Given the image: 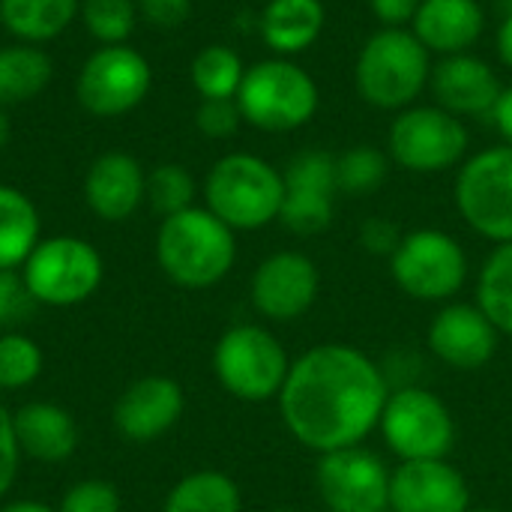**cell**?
<instances>
[{"instance_id":"f546056e","label":"cell","mask_w":512,"mask_h":512,"mask_svg":"<svg viewBox=\"0 0 512 512\" xmlns=\"http://www.w3.org/2000/svg\"><path fill=\"white\" fill-rule=\"evenodd\" d=\"M84 30L102 45H123L138 21L135 0H81Z\"/></svg>"},{"instance_id":"6da1fadb","label":"cell","mask_w":512,"mask_h":512,"mask_svg":"<svg viewBox=\"0 0 512 512\" xmlns=\"http://www.w3.org/2000/svg\"><path fill=\"white\" fill-rule=\"evenodd\" d=\"M390 399L387 375L360 348L327 342L288 369L279 411L297 444L318 456L363 447Z\"/></svg>"},{"instance_id":"ffe728a7","label":"cell","mask_w":512,"mask_h":512,"mask_svg":"<svg viewBox=\"0 0 512 512\" xmlns=\"http://www.w3.org/2000/svg\"><path fill=\"white\" fill-rule=\"evenodd\" d=\"M411 33L429 54H465L486 33V9L480 0H423L411 21Z\"/></svg>"},{"instance_id":"e0dca14e","label":"cell","mask_w":512,"mask_h":512,"mask_svg":"<svg viewBox=\"0 0 512 512\" xmlns=\"http://www.w3.org/2000/svg\"><path fill=\"white\" fill-rule=\"evenodd\" d=\"M468 480L447 459L402 462L390 474L393 512H468Z\"/></svg>"},{"instance_id":"30bf717a","label":"cell","mask_w":512,"mask_h":512,"mask_svg":"<svg viewBox=\"0 0 512 512\" xmlns=\"http://www.w3.org/2000/svg\"><path fill=\"white\" fill-rule=\"evenodd\" d=\"M396 285L423 303H444L456 297L468 279V255L462 243L438 228L408 231L390 255Z\"/></svg>"},{"instance_id":"d6a6232c","label":"cell","mask_w":512,"mask_h":512,"mask_svg":"<svg viewBox=\"0 0 512 512\" xmlns=\"http://www.w3.org/2000/svg\"><path fill=\"white\" fill-rule=\"evenodd\" d=\"M282 180L288 192H315L336 198V156L327 150H300L297 156H291L288 168L282 171Z\"/></svg>"},{"instance_id":"f1b7e54d","label":"cell","mask_w":512,"mask_h":512,"mask_svg":"<svg viewBox=\"0 0 512 512\" xmlns=\"http://www.w3.org/2000/svg\"><path fill=\"white\" fill-rule=\"evenodd\" d=\"M387 174H390V156L372 144H357L336 156V183L339 192L345 195L354 198L372 195L384 186Z\"/></svg>"},{"instance_id":"7402d4cb","label":"cell","mask_w":512,"mask_h":512,"mask_svg":"<svg viewBox=\"0 0 512 512\" xmlns=\"http://www.w3.org/2000/svg\"><path fill=\"white\" fill-rule=\"evenodd\" d=\"M327 24L321 0H267L258 18V30L273 57H297L309 51Z\"/></svg>"},{"instance_id":"bcb514c9","label":"cell","mask_w":512,"mask_h":512,"mask_svg":"<svg viewBox=\"0 0 512 512\" xmlns=\"http://www.w3.org/2000/svg\"><path fill=\"white\" fill-rule=\"evenodd\" d=\"M501 9H504V15H510V12H512V0H501Z\"/></svg>"},{"instance_id":"5bb4252c","label":"cell","mask_w":512,"mask_h":512,"mask_svg":"<svg viewBox=\"0 0 512 512\" xmlns=\"http://www.w3.org/2000/svg\"><path fill=\"white\" fill-rule=\"evenodd\" d=\"M318 288H321V273L315 261L303 252L285 249L267 255L255 267L249 297L258 315H264L267 321L288 324L312 309Z\"/></svg>"},{"instance_id":"ac0fdd59","label":"cell","mask_w":512,"mask_h":512,"mask_svg":"<svg viewBox=\"0 0 512 512\" xmlns=\"http://www.w3.org/2000/svg\"><path fill=\"white\" fill-rule=\"evenodd\" d=\"M183 408H186L183 387L174 378L147 375L132 381L120 393L114 405V426L126 441L150 444L177 426Z\"/></svg>"},{"instance_id":"52a82bcc","label":"cell","mask_w":512,"mask_h":512,"mask_svg":"<svg viewBox=\"0 0 512 512\" xmlns=\"http://www.w3.org/2000/svg\"><path fill=\"white\" fill-rule=\"evenodd\" d=\"M21 276L36 303L69 309L87 303L99 291L105 264L93 243L57 234L36 243V249L21 264Z\"/></svg>"},{"instance_id":"603a6c76","label":"cell","mask_w":512,"mask_h":512,"mask_svg":"<svg viewBox=\"0 0 512 512\" xmlns=\"http://www.w3.org/2000/svg\"><path fill=\"white\" fill-rule=\"evenodd\" d=\"M78 12L81 0H0V24L27 45L60 36Z\"/></svg>"},{"instance_id":"4316f807","label":"cell","mask_w":512,"mask_h":512,"mask_svg":"<svg viewBox=\"0 0 512 512\" xmlns=\"http://www.w3.org/2000/svg\"><path fill=\"white\" fill-rule=\"evenodd\" d=\"M246 66L240 54L228 45H207L195 54L189 66L192 87L201 99H237Z\"/></svg>"},{"instance_id":"8d00e7d4","label":"cell","mask_w":512,"mask_h":512,"mask_svg":"<svg viewBox=\"0 0 512 512\" xmlns=\"http://www.w3.org/2000/svg\"><path fill=\"white\" fill-rule=\"evenodd\" d=\"M36 300L30 297L24 276L18 270H0V330H15L30 312Z\"/></svg>"},{"instance_id":"4fadbf2b","label":"cell","mask_w":512,"mask_h":512,"mask_svg":"<svg viewBox=\"0 0 512 512\" xmlns=\"http://www.w3.org/2000/svg\"><path fill=\"white\" fill-rule=\"evenodd\" d=\"M315 486L330 512L390 510V471L366 447L324 453L315 468Z\"/></svg>"},{"instance_id":"5b68a950","label":"cell","mask_w":512,"mask_h":512,"mask_svg":"<svg viewBox=\"0 0 512 512\" xmlns=\"http://www.w3.org/2000/svg\"><path fill=\"white\" fill-rule=\"evenodd\" d=\"M285 198L282 171L255 153H228L204 177V201L231 231H258L279 219Z\"/></svg>"},{"instance_id":"cb8c5ba5","label":"cell","mask_w":512,"mask_h":512,"mask_svg":"<svg viewBox=\"0 0 512 512\" xmlns=\"http://www.w3.org/2000/svg\"><path fill=\"white\" fill-rule=\"evenodd\" d=\"M39 243L36 204L15 186L0 183V270H18Z\"/></svg>"},{"instance_id":"277c9868","label":"cell","mask_w":512,"mask_h":512,"mask_svg":"<svg viewBox=\"0 0 512 512\" xmlns=\"http://www.w3.org/2000/svg\"><path fill=\"white\" fill-rule=\"evenodd\" d=\"M243 123L261 132H297L321 108L318 81L291 57H267L246 69L237 90Z\"/></svg>"},{"instance_id":"9a60e30c","label":"cell","mask_w":512,"mask_h":512,"mask_svg":"<svg viewBox=\"0 0 512 512\" xmlns=\"http://www.w3.org/2000/svg\"><path fill=\"white\" fill-rule=\"evenodd\" d=\"M429 90L438 108L465 120V117H492L504 93V84L492 69V63L465 51L432 63Z\"/></svg>"},{"instance_id":"f35d334b","label":"cell","mask_w":512,"mask_h":512,"mask_svg":"<svg viewBox=\"0 0 512 512\" xmlns=\"http://www.w3.org/2000/svg\"><path fill=\"white\" fill-rule=\"evenodd\" d=\"M18 462H21V447L15 438V423L6 408H0V498L12 489L18 477Z\"/></svg>"},{"instance_id":"484cf974","label":"cell","mask_w":512,"mask_h":512,"mask_svg":"<svg viewBox=\"0 0 512 512\" xmlns=\"http://www.w3.org/2000/svg\"><path fill=\"white\" fill-rule=\"evenodd\" d=\"M243 498L231 477L219 471H195L183 477L165 498L162 512H240Z\"/></svg>"},{"instance_id":"ab89813d","label":"cell","mask_w":512,"mask_h":512,"mask_svg":"<svg viewBox=\"0 0 512 512\" xmlns=\"http://www.w3.org/2000/svg\"><path fill=\"white\" fill-rule=\"evenodd\" d=\"M141 15L162 30H174L192 15V0H138Z\"/></svg>"},{"instance_id":"74e56055","label":"cell","mask_w":512,"mask_h":512,"mask_svg":"<svg viewBox=\"0 0 512 512\" xmlns=\"http://www.w3.org/2000/svg\"><path fill=\"white\" fill-rule=\"evenodd\" d=\"M402 231L393 219H384V216H369L360 222V231H357V240L360 246L369 252V255H378V258H390L399 243H402Z\"/></svg>"},{"instance_id":"d4e9b609","label":"cell","mask_w":512,"mask_h":512,"mask_svg":"<svg viewBox=\"0 0 512 512\" xmlns=\"http://www.w3.org/2000/svg\"><path fill=\"white\" fill-rule=\"evenodd\" d=\"M54 75L51 57L36 45L0 48V105H18L36 99Z\"/></svg>"},{"instance_id":"836d02e7","label":"cell","mask_w":512,"mask_h":512,"mask_svg":"<svg viewBox=\"0 0 512 512\" xmlns=\"http://www.w3.org/2000/svg\"><path fill=\"white\" fill-rule=\"evenodd\" d=\"M333 195H315V192H288L282 198L279 222L300 237L324 234L333 225Z\"/></svg>"},{"instance_id":"d590c367","label":"cell","mask_w":512,"mask_h":512,"mask_svg":"<svg viewBox=\"0 0 512 512\" xmlns=\"http://www.w3.org/2000/svg\"><path fill=\"white\" fill-rule=\"evenodd\" d=\"M243 123V114L237 108V99H201L198 111H195V126L201 135L222 141L231 138Z\"/></svg>"},{"instance_id":"b9f144b4","label":"cell","mask_w":512,"mask_h":512,"mask_svg":"<svg viewBox=\"0 0 512 512\" xmlns=\"http://www.w3.org/2000/svg\"><path fill=\"white\" fill-rule=\"evenodd\" d=\"M492 120H495V129L501 132L504 144H512V84L504 87V93L492 111Z\"/></svg>"},{"instance_id":"7a4b0ae2","label":"cell","mask_w":512,"mask_h":512,"mask_svg":"<svg viewBox=\"0 0 512 512\" xmlns=\"http://www.w3.org/2000/svg\"><path fill=\"white\" fill-rule=\"evenodd\" d=\"M432 54L411 27L375 30L354 60V90L378 111H405L429 87Z\"/></svg>"},{"instance_id":"7bdbcfd3","label":"cell","mask_w":512,"mask_h":512,"mask_svg":"<svg viewBox=\"0 0 512 512\" xmlns=\"http://www.w3.org/2000/svg\"><path fill=\"white\" fill-rule=\"evenodd\" d=\"M495 45H498V57L501 63L512 72V12L504 15L501 27H498V36H495Z\"/></svg>"},{"instance_id":"7c38bea8","label":"cell","mask_w":512,"mask_h":512,"mask_svg":"<svg viewBox=\"0 0 512 512\" xmlns=\"http://www.w3.org/2000/svg\"><path fill=\"white\" fill-rule=\"evenodd\" d=\"M153 84L147 57L129 45L96 48L78 72V102L93 117H120L138 108Z\"/></svg>"},{"instance_id":"1f68e13d","label":"cell","mask_w":512,"mask_h":512,"mask_svg":"<svg viewBox=\"0 0 512 512\" xmlns=\"http://www.w3.org/2000/svg\"><path fill=\"white\" fill-rule=\"evenodd\" d=\"M147 201H150V207L162 219L195 207L192 204L195 201V180H192V174L183 165H174V162L153 168L147 174Z\"/></svg>"},{"instance_id":"3957f363","label":"cell","mask_w":512,"mask_h":512,"mask_svg":"<svg viewBox=\"0 0 512 512\" xmlns=\"http://www.w3.org/2000/svg\"><path fill=\"white\" fill-rule=\"evenodd\" d=\"M156 261L180 288H213L237 261V237L207 207H189L162 219L156 234Z\"/></svg>"},{"instance_id":"f6af8a7d","label":"cell","mask_w":512,"mask_h":512,"mask_svg":"<svg viewBox=\"0 0 512 512\" xmlns=\"http://www.w3.org/2000/svg\"><path fill=\"white\" fill-rule=\"evenodd\" d=\"M9 135H12V123H9V114H6L3 105H0V150L9 144Z\"/></svg>"},{"instance_id":"8fae6325","label":"cell","mask_w":512,"mask_h":512,"mask_svg":"<svg viewBox=\"0 0 512 512\" xmlns=\"http://www.w3.org/2000/svg\"><path fill=\"white\" fill-rule=\"evenodd\" d=\"M378 429L402 462L447 459L456 441L450 408L423 387H402L390 393Z\"/></svg>"},{"instance_id":"44dd1931","label":"cell","mask_w":512,"mask_h":512,"mask_svg":"<svg viewBox=\"0 0 512 512\" xmlns=\"http://www.w3.org/2000/svg\"><path fill=\"white\" fill-rule=\"evenodd\" d=\"M12 423L21 453L36 462H66L78 447V426L72 414L54 402H27L12 414Z\"/></svg>"},{"instance_id":"60d3db41","label":"cell","mask_w":512,"mask_h":512,"mask_svg":"<svg viewBox=\"0 0 512 512\" xmlns=\"http://www.w3.org/2000/svg\"><path fill=\"white\" fill-rule=\"evenodd\" d=\"M423 0H369L372 15L381 27H411Z\"/></svg>"},{"instance_id":"d6986e66","label":"cell","mask_w":512,"mask_h":512,"mask_svg":"<svg viewBox=\"0 0 512 512\" xmlns=\"http://www.w3.org/2000/svg\"><path fill=\"white\" fill-rule=\"evenodd\" d=\"M147 198V174L141 162L123 150L102 153L84 174V201L105 222L129 219Z\"/></svg>"},{"instance_id":"2e32d148","label":"cell","mask_w":512,"mask_h":512,"mask_svg":"<svg viewBox=\"0 0 512 512\" xmlns=\"http://www.w3.org/2000/svg\"><path fill=\"white\" fill-rule=\"evenodd\" d=\"M498 336L486 312L471 303H447L429 324L432 354L459 372L483 369L498 351Z\"/></svg>"},{"instance_id":"e575fe53","label":"cell","mask_w":512,"mask_h":512,"mask_svg":"<svg viewBox=\"0 0 512 512\" xmlns=\"http://www.w3.org/2000/svg\"><path fill=\"white\" fill-rule=\"evenodd\" d=\"M57 512H120V495L108 480H81L63 495Z\"/></svg>"},{"instance_id":"4dcf8cb0","label":"cell","mask_w":512,"mask_h":512,"mask_svg":"<svg viewBox=\"0 0 512 512\" xmlns=\"http://www.w3.org/2000/svg\"><path fill=\"white\" fill-rule=\"evenodd\" d=\"M42 348L18 333V330H6L0 333V387L3 390H21L30 387L39 375H42Z\"/></svg>"},{"instance_id":"83f0119b","label":"cell","mask_w":512,"mask_h":512,"mask_svg":"<svg viewBox=\"0 0 512 512\" xmlns=\"http://www.w3.org/2000/svg\"><path fill=\"white\" fill-rule=\"evenodd\" d=\"M477 306L498 327L512 336V243L495 246L477 279Z\"/></svg>"},{"instance_id":"c3c4849f","label":"cell","mask_w":512,"mask_h":512,"mask_svg":"<svg viewBox=\"0 0 512 512\" xmlns=\"http://www.w3.org/2000/svg\"><path fill=\"white\" fill-rule=\"evenodd\" d=\"M468 512H501V510H468Z\"/></svg>"},{"instance_id":"ee69618b","label":"cell","mask_w":512,"mask_h":512,"mask_svg":"<svg viewBox=\"0 0 512 512\" xmlns=\"http://www.w3.org/2000/svg\"><path fill=\"white\" fill-rule=\"evenodd\" d=\"M0 512H57V510H51L48 504H39V501H12V504L0 507Z\"/></svg>"},{"instance_id":"9c48e42d","label":"cell","mask_w":512,"mask_h":512,"mask_svg":"<svg viewBox=\"0 0 512 512\" xmlns=\"http://www.w3.org/2000/svg\"><path fill=\"white\" fill-rule=\"evenodd\" d=\"M453 201L471 231L512 243V144L486 147L459 165Z\"/></svg>"},{"instance_id":"8992f818","label":"cell","mask_w":512,"mask_h":512,"mask_svg":"<svg viewBox=\"0 0 512 512\" xmlns=\"http://www.w3.org/2000/svg\"><path fill=\"white\" fill-rule=\"evenodd\" d=\"M288 369L291 360L282 342L258 324H237L225 330L213 348V372L219 384L249 405L279 399Z\"/></svg>"},{"instance_id":"ba28073f","label":"cell","mask_w":512,"mask_h":512,"mask_svg":"<svg viewBox=\"0 0 512 512\" xmlns=\"http://www.w3.org/2000/svg\"><path fill=\"white\" fill-rule=\"evenodd\" d=\"M471 132L462 117L438 105H411L387 129V156L411 174H441L465 162Z\"/></svg>"},{"instance_id":"7dc6e473","label":"cell","mask_w":512,"mask_h":512,"mask_svg":"<svg viewBox=\"0 0 512 512\" xmlns=\"http://www.w3.org/2000/svg\"><path fill=\"white\" fill-rule=\"evenodd\" d=\"M273 512H297V510H291V507H279V510H273Z\"/></svg>"}]
</instances>
